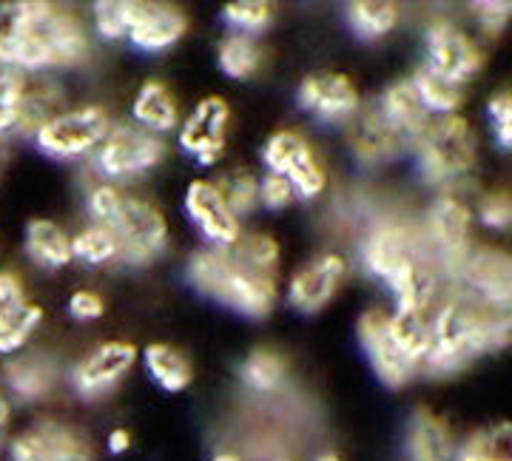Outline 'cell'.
<instances>
[{
	"instance_id": "obj_1",
	"label": "cell",
	"mask_w": 512,
	"mask_h": 461,
	"mask_svg": "<svg viewBox=\"0 0 512 461\" xmlns=\"http://www.w3.org/2000/svg\"><path fill=\"white\" fill-rule=\"evenodd\" d=\"M433 348L427 353L421 373L433 379H450L467 370L476 359L498 353L512 345V314L478 305L450 282L430 316Z\"/></svg>"
},
{
	"instance_id": "obj_2",
	"label": "cell",
	"mask_w": 512,
	"mask_h": 461,
	"mask_svg": "<svg viewBox=\"0 0 512 461\" xmlns=\"http://www.w3.org/2000/svg\"><path fill=\"white\" fill-rule=\"evenodd\" d=\"M89 57V35L72 12L52 3H15L9 6V35L3 66L12 72H49L72 69Z\"/></svg>"
},
{
	"instance_id": "obj_3",
	"label": "cell",
	"mask_w": 512,
	"mask_h": 461,
	"mask_svg": "<svg viewBox=\"0 0 512 461\" xmlns=\"http://www.w3.org/2000/svg\"><path fill=\"white\" fill-rule=\"evenodd\" d=\"M185 279L194 291L220 302L225 308L248 316L265 319L276 305V274L251 265L237 251L228 248H200L185 262Z\"/></svg>"
},
{
	"instance_id": "obj_4",
	"label": "cell",
	"mask_w": 512,
	"mask_h": 461,
	"mask_svg": "<svg viewBox=\"0 0 512 461\" xmlns=\"http://www.w3.org/2000/svg\"><path fill=\"white\" fill-rule=\"evenodd\" d=\"M89 214L94 225H106L120 240L123 265H148L168 245V220L154 203L134 197L120 185L100 183L89 191Z\"/></svg>"
},
{
	"instance_id": "obj_5",
	"label": "cell",
	"mask_w": 512,
	"mask_h": 461,
	"mask_svg": "<svg viewBox=\"0 0 512 461\" xmlns=\"http://www.w3.org/2000/svg\"><path fill=\"white\" fill-rule=\"evenodd\" d=\"M413 154H416L424 183L441 188V194L456 191L476 168V131L461 114L436 117L419 137V143L413 146Z\"/></svg>"
},
{
	"instance_id": "obj_6",
	"label": "cell",
	"mask_w": 512,
	"mask_h": 461,
	"mask_svg": "<svg viewBox=\"0 0 512 461\" xmlns=\"http://www.w3.org/2000/svg\"><path fill=\"white\" fill-rule=\"evenodd\" d=\"M424 251L430 262L441 271V277L453 282L473 251V211L456 191L439 194L424 217Z\"/></svg>"
},
{
	"instance_id": "obj_7",
	"label": "cell",
	"mask_w": 512,
	"mask_h": 461,
	"mask_svg": "<svg viewBox=\"0 0 512 461\" xmlns=\"http://www.w3.org/2000/svg\"><path fill=\"white\" fill-rule=\"evenodd\" d=\"M165 160V140L140 126H111L109 137L94 151V166L103 183L143 177Z\"/></svg>"
},
{
	"instance_id": "obj_8",
	"label": "cell",
	"mask_w": 512,
	"mask_h": 461,
	"mask_svg": "<svg viewBox=\"0 0 512 461\" xmlns=\"http://www.w3.org/2000/svg\"><path fill=\"white\" fill-rule=\"evenodd\" d=\"M111 117L103 106L63 109L35 134L37 148L55 160H80L94 154L109 137Z\"/></svg>"
},
{
	"instance_id": "obj_9",
	"label": "cell",
	"mask_w": 512,
	"mask_h": 461,
	"mask_svg": "<svg viewBox=\"0 0 512 461\" xmlns=\"http://www.w3.org/2000/svg\"><path fill=\"white\" fill-rule=\"evenodd\" d=\"M427 72L439 74L441 80L461 86L476 77L484 66V52L464 29L453 20L433 18L424 29V63Z\"/></svg>"
},
{
	"instance_id": "obj_10",
	"label": "cell",
	"mask_w": 512,
	"mask_h": 461,
	"mask_svg": "<svg viewBox=\"0 0 512 461\" xmlns=\"http://www.w3.org/2000/svg\"><path fill=\"white\" fill-rule=\"evenodd\" d=\"M262 163L271 174L285 177L293 185L296 197L302 200H316L328 188V171L322 166L316 148L299 131H274L262 146Z\"/></svg>"
},
{
	"instance_id": "obj_11",
	"label": "cell",
	"mask_w": 512,
	"mask_h": 461,
	"mask_svg": "<svg viewBox=\"0 0 512 461\" xmlns=\"http://www.w3.org/2000/svg\"><path fill=\"white\" fill-rule=\"evenodd\" d=\"M453 285L478 305L512 314V254L504 248L473 245Z\"/></svg>"
},
{
	"instance_id": "obj_12",
	"label": "cell",
	"mask_w": 512,
	"mask_h": 461,
	"mask_svg": "<svg viewBox=\"0 0 512 461\" xmlns=\"http://www.w3.org/2000/svg\"><path fill=\"white\" fill-rule=\"evenodd\" d=\"M419 257H427L421 231H416L410 222L393 220V217L376 222L359 248L362 268L379 282H387L396 271H402L404 265Z\"/></svg>"
},
{
	"instance_id": "obj_13",
	"label": "cell",
	"mask_w": 512,
	"mask_h": 461,
	"mask_svg": "<svg viewBox=\"0 0 512 461\" xmlns=\"http://www.w3.org/2000/svg\"><path fill=\"white\" fill-rule=\"evenodd\" d=\"M9 461H94V444L77 425L40 419L9 439Z\"/></svg>"
},
{
	"instance_id": "obj_14",
	"label": "cell",
	"mask_w": 512,
	"mask_h": 461,
	"mask_svg": "<svg viewBox=\"0 0 512 461\" xmlns=\"http://www.w3.org/2000/svg\"><path fill=\"white\" fill-rule=\"evenodd\" d=\"M356 333H359V345L365 351L370 368L376 373V379L384 388L399 390L410 385V379L419 373V368L404 356L399 342L393 339L390 331V314L382 308H367L365 314L356 322Z\"/></svg>"
},
{
	"instance_id": "obj_15",
	"label": "cell",
	"mask_w": 512,
	"mask_h": 461,
	"mask_svg": "<svg viewBox=\"0 0 512 461\" xmlns=\"http://www.w3.org/2000/svg\"><path fill=\"white\" fill-rule=\"evenodd\" d=\"M296 103L299 109L328 126H348L362 109L353 80L339 72L308 74L296 89Z\"/></svg>"
},
{
	"instance_id": "obj_16",
	"label": "cell",
	"mask_w": 512,
	"mask_h": 461,
	"mask_svg": "<svg viewBox=\"0 0 512 461\" xmlns=\"http://www.w3.org/2000/svg\"><path fill=\"white\" fill-rule=\"evenodd\" d=\"M134 362H137V348L131 342H123V339L103 342L74 365L72 388L86 402L103 399L120 385V379L134 368Z\"/></svg>"
},
{
	"instance_id": "obj_17",
	"label": "cell",
	"mask_w": 512,
	"mask_h": 461,
	"mask_svg": "<svg viewBox=\"0 0 512 461\" xmlns=\"http://www.w3.org/2000/svg\"><path fill=\"white\" fill-rule=\"evenodd\" d=\"M185 214L211 248H228L242 237V222L228 208L214 180H194L185 188Z\"/></svg>"
},
{
	"instance_id": "obj_18",
	"label": "cell",
	"mask_w": 512,
	"mask_h": 461,
	"mask_svg": "<svg viewBox=\"0 0 512 461\" xmlns=\"http://www.w3.org/2000/svg\"><path fill=\"white\" fill-rule=\"evenodd\" d=\"M228 123H231V106L217 94L205 97L185 117L183 129H180V148L188 157H194L200 166L220 163Z\"/></svg>"
},
{
	"instance_id": "obj_19",
	"label": "cell",
	"mask_w": 512,
	"mask_h": 461,
	"mask_svg": "<svg viewBox=\"0 0 512 461\" xmlns=\"http://www.w3.org/2000/svg\"><path fill=\"white\" fill-rule=\"evenodd\" d=\"M345 277H348V259L333 251L319 254L291 277L288 305L299 314H319L322 308H328Z\"/></svg>"
},
{
	"instance_id": "obj_20",
	"label": "cell",
	"mask_w": 512,
	"mask_h": 461,
	"mask_svg": "<svg viewBox=\"0 0 512 461\" xmlns=\"http://www.w3.org/2000/svg\"><path fill=\"white\" fill-rule=\"evenodd\" d=\"M348 146L359 166L376 168L410 151L404 137L382 117L376 106H362L348 123Z\"/></svg>"
},
{
	"instance_id": "obj_21",
	"label": "cell",
	"mask_w": 512,
	"mask_h": 461,
	"mask_svg": "<svg viewBox=\"0 0 512 461\" xmlns=\"http://www.w3.org/2000/svg\"><path fill=\"white\" fill-rule=\"evenodd\" d=\"M188 29V18L168 3H137L128 40L134 49L157 55L171 49Z\"/></svg>"
},
{
	"instance_id": "obj_22",
	"label": "cell",
	"mask_w": 512,
	"mask_h": 461,
	"mask_svg": "<svg viewBox=\"0 0 512 461\" xmlns=\"http://www.w3.org/2000/svg\"><path fill=\"white\" fill-rule=\"evenodd\" d=\"M458 444L447 419L430 407H416L404 430L407 461H456Z\"/></svg>"
},
{
	"instance_id": "obj_23",
	"label": "cell",
	"mask_w": 512,
	"mask_h": 461,
	"mask_svg": "<svg viewBox=\"0 0 512 461\" xmlns=\"http://www.w3.org/2000/svg\"><path fill=\"white\" fill-rule=\"evenodd\" d=\"M376 109L382 111L384 120L402 134L404 143H407L410 151L419 143V137L427 131V126L436 120V117L427 111V106L421 103L419 92H416V86H413L410 77L393 80V83L382 92V97H379Z\"/></svg>"
},
{
	"instance_id": "obj_24",
	"label": "cell",
	"mask_w": 512,
	"mask_h": 461,
	"mask_svg": "<svg viewBox=\"0 0 512 461\" xmlns=\"http://www.w3.org/2000/svg\"><path fill=\"white\" fill-rule=\"evenodd\" d=\"M57 385V365L46 353H18L3 362V390L18 402H40Z\"/></svg>"
},
{
	"instance_id": "obj_25",
	"label": "cell",
	"mask_w": 512,
	"mask_h": 461,
	"mask_svg": "<svg viewBox=\"0 0 512 461\" xmlns=\"http://www.w3.org/2000/svg\"><path fill=\"white\" fill-rule=\"evenodd\" d=\"M63 100L66 94L55 80H26V92L12 131H18L20 137H35L37 131L63 111Z\"/></svg>"
},
{
	"instance_id": "obj_26",
	"label": "cell",
	"mask_w": 512,
	"mask_h": 461,
	"mask_svg": "<svg viewBox=\"0 0 512 461\" xmlns=\"http://www.w3.org/2000/svg\"><path fill=\"white\" fill-rule=\"evenodd\" d=\"M131 114H134V126L151 131V134H160V137L165 131L177 129V123H180L177 100L163 80H146L140 86V92L131 103Z\"/></svg>"
},
{
	"instance_id": "obj_27",
	"label": "cell",
	"mask_w": 512,
	"mask_h": 461,
	"mask_svg": "<svg viewBox=\"0 0 512 461\" xmlns=\"http://www.w3.org/2000/svg\"><path fill=\"white\" fill-rule=\"evenodd\" d=\"M23 251L37 268L57 271L72 262V237L52 220H29L23 234Z\"/></svg>"
},
{
	"instance_id": "obj_28",
	"label": "cell",
	"mask_w": 512,
	"mask_h": 461,
	"mask_svg": "<svg viewBox=\"0 0 512 461\" xmlns=\"http://www.w3.org/2000/svg\"><path fill=\"white\" fill-rule=\"evenodd\" d=\"M143 362H146L148 376L165 390V393H183L191 379H194V368L188 362V356L165 342H154L146 345L143 351Z\"/></svg>"
},
{
	"instance_id": "obj_29",
	"label": "cell",
	"mask_w": 512,
	"mask_h": 461,
	"mask_svg": "<svg viewBox=\"0 0 512 461\" xmlns=\"http://www.w3.org/2000/svg\"><path fill=\"white\" fill-rule=\"evenodd\" d=\"M456 461H512V422L476 427L458 444Z\"/></svg>"
},
{
	"instance_id": "obj_30",
	"label": "cell",
	"mask_w": 512,
	"mask_h": 461,
	"mask_svg": "<svg viewBox=\"0 0 512 461\" xmlns=\"http://www.w3.org/2000/svg\"><path fill=\"white\" fill-rule=\"evenodd\" d=\"M239 379L251 393H276L288 385V362L285 356L268 348H256L239 368Z\"/></svg>"
},
{
	"instance_id": "obj_31",
	"label": "cell",
	"mask_w": 512,
	"mask_h": 461,
	"mask_svg": "<svg viewBox=\"0 0 512 461\" xmlns=\"http://www.w3.org/2000/svg\"><path fill=\"white\" fill-rule=\"evenodd\" d=\"M348 23L359 40H382L399 23V6L387 0H359L348 6Z\"/></svg>"
},
{
	"instance_id": "obj_32",
	"label": "cell",
	"mask_w": 512,
	"mask_h": 461,
	"mask_svg": "<svg viewBox=\"0 0 512 461\" xmlns=\"http://www.w3.org/2000/svg\"><path fill=\"white\" fill-rule=\"evenodd\" d=\"M217 63H220L222 74H228L231 80H248V77H254L262 63V49H259L256 37L231 32L228 37H222L220 49H217Z\"/></svg>"
},
{
	"instance_id": "obj_33",
	"label": "cell",
	"mask_w": 512,
	"mask_h": 461,
	"mask_svg": "<svg viewBox=\"0 0 512 461\" xmlns=\"http://www.w3.org/2000/svg\"><path fill=\"white\" fill-rule=\"evenodd\" d=\"M416 92H419L421 103L427 106V111L433 117H450V114H458L461 103H464V89L461 86H453L447 80H441L439 74L427 72L424 66L416 69V74L410 77Z\"/></svg>"
},
{
	"instance_id": "obj_34",
	"label": "cell",
	"mask_w": 512,
	"mask_h": 461,
	"mask_svg": "<svg viewBox=\"0 0 512 461\" xmlns=\"http://www.w3.org/2000/svg\"><path fill=\"white\" fill-rule=\"evenodd\" d=\"M72 257L80 259L83 265H109V262H120L123 259V248L120 240L111 234L106 225H89L80 234L72 237Z\"/></svg>"
},
{
	"instance_id": "obj_35",
	"label": "cell",
	"mask_w": 512,
	"mask_h": 461,
	"mask_svg": "<svg viewBox=\"0 0 512 461\" xmlns=\"http://www.w3.org/2000/svg\"><path fill=\"white\" fill-rule=\"evenodd\" d=\"M217 188L222 191L228 208L237 214L239 220L254 214L259 208V177H254L248 168H237V171H228L222 180H217Z\"/></svg>"
},
{
	"instance_id": "obj_36",
	"label": "cell",
	"mask_w": 512,
	"mask_h": 461,
	"mask_svg": "<svg viewBox=\"0 0 512 461\" xmlns=\"http://www.w3.org/2000/svg\"><path fill=\"white\" fill-rule=\"evenodd\" d=\"M134 9L137 0H100L94 3V32L103 40H128L131 23H134Z\"/></svg>"
},
{
	"instance_id": "obj_37",
	"label": "cell",
	"mask_w": 512,
	"mask_h": 461,
	"mask_svg": "<svg viewBox=\"0 0 512 461\" xmlns=\"http://www.w3.org/2000/svg\"><path fill=\"white\" fill-rule=\"evenodd\" d=\"M40 322H43V308L35 302H29L15 319L3 322L0 325V356H15L23 351Z\"/></svg>"
},
{
	"instance_id": "obj_38",
	"label": "cell",
	"mask_w": 512,
	"mask_h": 461,
	"mask_svg": "<svg viewBox=\"0 0 512 461\" xmlns=\"http://www.w3.org/2000/svg\"><path fill=\"white\" fill-rule=\"evenodd\" d=\"M271 6L268 3H259V0H234L222 9V18L225 23L239 32V35H259L268 23H271Z\"/></svg>"
},
{
	"instance_id": "obj_39",
	"label": "cell",
	"mask_w": 512,
	"mask_h": 461,
	"mask_svg": "<svg viewBox=\"0 0 512 461\" xmlns=\"http://www.w3.org/2000/svg\"><path fill=\"white\" fill-rule=\"evenodd\" d=\"M23 92H26V74L3 69L0 72V134L15 129Z\"/></svg>"
},
{
	"instance_id": "obj_40",
	"label": "cell",
	"mask_w": 512,
	"mask_h": 461,
	"mask_svg": "<svg viewBox=\"0 0 512 461\" xmlns=\"http://www.w3.org/2000/svg\"><path fill=\"white\" fill-rule=\"evenodd\" d=\"M478 220L493 231H510L512 228V194L510 191H490L478 200Z\"/></svg>"
},
{
	"instance_id": "obj_41",
	"label": "cell",
	"mask_w": 512,
	"mask_h": 461,
	"mask_svg": "<svg viewBox=\"0 0 512 461\" xmlns=\"http://www.w3.org/2000/svg\"><path fill=\"white\" fill-rule=\"evenodd\" d=\"M487 114H490L495 143L512 151V89L495 92L487 103Z\"/></svg>"
},
{
	"instance_id": "obj_42",
	"label": "cell",
	"mask_w": 512,
	"mask_h": 461,
	"mask_svg": "<svg viewBox=\"0 0 512 461\" xmlns=\"http://www.w3.org/2000/svg\"><path fill=\"white\" fill-rule=\"evenodd\" d=\"M470 9H473L478 29L490 37L501 35L504 26L512 20V3H504V0H478Z\"/></svg>"
},
{
	"instance_id": "obj_43",
	"label": "cell",
	"mask_w": 512,
	"mask_h": 461,
	"mask_svg": "<svg viewBox=\"0 0 512 461\" xmlns=\"http://www.w3.org/2000/svg\"><path fill=\"white\" fill-rule=\"evenodd\" d=\"M29 305L23 279L15 271H0V325L15 319Z\"/></svg>"
},
{
	"instance_id": "obj_44",
	"label": "cell",
	"mask_w": 512,
	"mask_h": 461,
	"mask_svg": "<svg viewBox=\"0 0 512 461\" xmlns=\"http://www.w3.org/2000/svg\"><path fill=\"white\" fill-rule=\"evenodd\" d=\"M296 200V191H293V185L285 180V177H279V174H265V177H259V205L262 208H268V211H282V208H288V205Z\"/></svg>"
},
{
	"instance_id": "obj_45",
	"label": "cell",
	"mask_w": 512,
	"mask_h": 461,
	"mask_svg": "<svg viewBox=\"0 0 512 461\" xmlns=\"http://www.w3.org/2000/svg\"><path fill=\"white\" fill-rule=\"evenodd\" d=\"M106 314V302H103V296L97 294V291H74L69 296V316L77 319V322H94V319H100V316Z\"/></svg>"
},
{
	"instance_id": "obj_46",
	"label": "cell",
	"mask_w": 512,
	"mask_h": 461,
	"mask_svg": "<svg viewBox=\"0 0 512 461\" xmlns=\"http://www.w3.org/2000/svg\"><path fill=\"white\" fill-rule=\"evenodd\" d=\"M106 444H109L111 456H123V453H128V447H131V433H128L126 427H114Z\"/></svg>"
},
{
	"instance_id": "obj_47",
	"label": "cell",
	"mask_w": 512,
	"mask_h": 461,
	"mask_svg": "<svg viewBox=\"0 0 512 461\" xmlns=\"http://www.w3.org/2000/svg\"><path fill=\"white\" fill-rule=\"evenodd\" d=\"M9 425H12V399L0 388V444L9 439Z\"/></svg>"
},
{
	"instance_id": "obj_48",
	"label": "cell",
	"mask_w": 512,
	"mask_h": 461,
	"mask_svg": "<svg viewBox=\"0 0 512 461\" xmlns=\"http://www.w3.org/2000/svg\"><path fill=\"white\" fill-rule=\"evenodd\" d=\"M6 35H9V6H3V9H0V63H3Z\"/></svg>"
},
{
	"instance_id": "obj_49",
	"label": "cell",
	"mask_w": 512,
	"mask_h": 461,
	"mask_svg": "<svg viewBox=\"0 0 512 461\" xmlns=\"http://www.w3.org/2000/svg\"><path fill=\"white\" fill-rule=\"evenodd\" d=\"M211 461H242V456L234 453V450H220V453H214V459Z\"/></svg>"
},
{
	"instance_id": "obj_50",
	"label": "cell",
	"mask_w": 512,
	"mask_h": 461,
	"mask_svg": "<svg viewBox=\"0 0 512 461\" xmlns=\"http://www.w3.org/2000/svg\"><path fill=\"white\" fill-rule=\"evenodd\" d=\"M313 461H342V459H339V453H336V450H322V453H319Z\"/></svg>"
}]
</instances>
